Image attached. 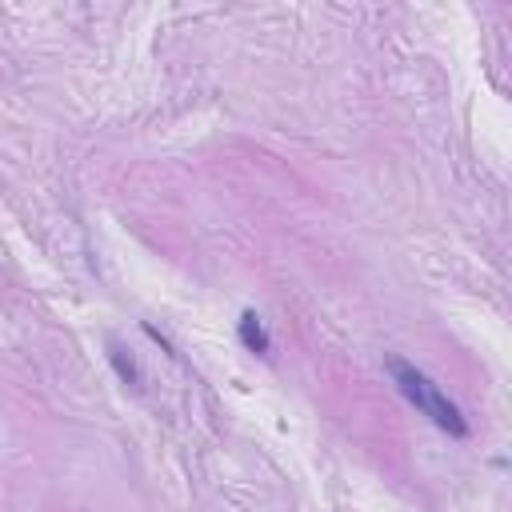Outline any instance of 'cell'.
<instances>
[{
    "label": "cell",
    "instance_id": "cell-2",
    "mask_svg": "<svg viewBox=\"0 0 512 512\" xmlns=\"http://www.w3.org/2000/svg\"><path fill=\"white\" fill-rule=\"evenodd\" d=\"M240 344L248 348V352H256V356H268V348H272V340H268V332H264V320L248 308V312H240Z\"/></svg>",
    "mask_w": 512,
    "mask_h": 512
},
{
    "label": "cell",
    "instance_id": "cell-1",
    "mask_svg": "<svg viewBox=\"0 0 512 512\" xmlns=\"http://www.w3.org/2000/svg\"><path fill=\"white\" fill-rule=\"evenodd\" d=\"M388 372H392V380H396V388L424 412V416H432V424L436 428H444V432H452V436H468V424H464V416H460V408L420 372V368H412L408 360H388Z\"/></svg>",
    "mask_w": 512,
    "mask_h": 512
},
{
    "label": "cell",
    "instance_id": "cell-3",
    "mask_svg": "<svg viewBox=\"0 0 512 512\" xmlns=\"http://www.w3.org/2000/svg\"><path fill=\"white\" fill-rule=\"evenodd\" d=\"M108 356H112V364H116L120 380H124V384H132V388H140V372H136V360H132V356H124V348H120L116 340H108Z\"/></svg>",
    "mask_w": 512,
    "mask_h": 512
}]
</instances>
